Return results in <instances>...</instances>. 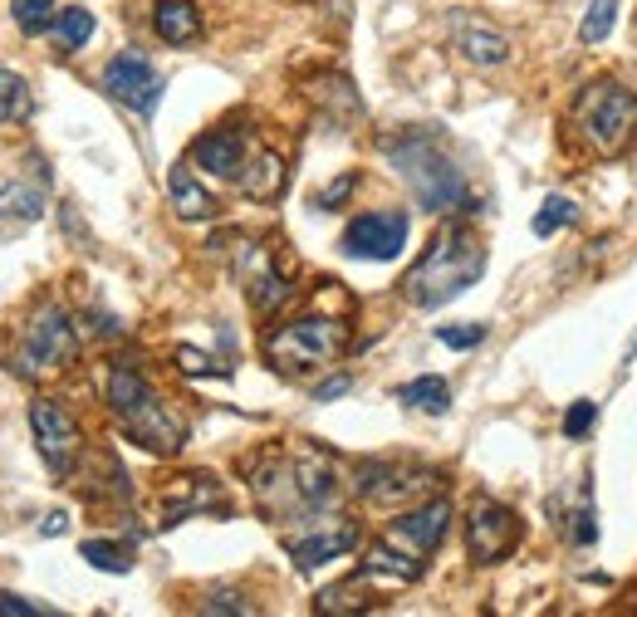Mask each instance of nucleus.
<instances>
[{"instance_id":"1","label":"nucleus","mask_w":637,"mask_h":617,"mask_svg":"<svg viewBox=\"0 0 637 617\" xmlns=\"http://www.w3.org/2000/svg\"><path fill=\"white\" fill-rule=\"evenodd\" d=\"M245 471H251V490L261 515L275 525H300L339 500V466L318 447H310V441L265 451Z\"/></svg>"},{"instance_id":"2","label":"nucleus","mask_w":637,"mask_h":617,"mask_svg":"<svg viewBox=\"0 0 637 617\" xmlns=\"http://www.w3.org/2000/svg\"><path fill=\"white\" fill-rule=\"evenodd\" d=\"M481 275H486L481 236H476L471 226H461V221H451V226H441L432 236L422 261L402 275L398 290H402V300L416 308H441L447 300H457L461 290H471Z\"/></svg>"},{"instance_id":"3","label":"nucleus","mask_w":637,"mask_h":617,"mask_svg":"<svg viewBox=\"0 0 637 617\" xmlns=\"http://www.w3.org/2000/svg\"><path fill=\"white\" fill-rule=\"evenodd\" d=\"M383 157L398 167V177L408 182V192L416 196L422 212H457L461 196H465V172L461 163L447 153L437 128H402V133H388L383 143Z\"/></svg>"},{"instance_id":"4","label":"nucleus","mask_w":637,"mask_h":617,"mask_svg":"<svg viewBox=\"0 0 637 617\" xmlns=\"http://www.w3.org/2000/svg\"><path fill=\"white\" fill-rule=\"evenodd\" d=\"M343 349H349V324L343 319L300 314L265 339V363L280 378H310V373H324L329 363H339Z\"/></svg>"},{"instance_id":"5","label":"nucleus","mask_w":637,"mask_h":617,"mask_svg":"<svg viewBox=\"0 0 637 617\" xmlns=\"http://www.w3.org/2000/svg\"><path fill=\"white\" fill-rule=\"evenodd\" d=\"M574 128L588 153L598 157H618L637 143V94L618 79H598L588 84L574 104Z\"/></svg>"},{"instance_id":"6","label":"nucleus","mask_w":637,"mask_h":617,"mask_svg":"<svg viewBox=\"0 0 637 617\" xmlns=\"http://www.w3.org/2000/svg\"><path fill=\"white\" fill-rule=\"evenodd\" d=\"M69 358H74V319L55 300H45L30 314V324L20 329V343H16V353H10V368L35 382V378L59 373Z\"/></svg>"},{"instance_id":"7","label":"nucleus","mask_w":637,"mask_h":617,"mask_svg":"<svg viewBox=\"0 0 637 617\" xmlns=\"http://www.w3.org/2000/svg\"><path fill=\"white\" fill-rule=\"evenodd\" d=\"M231 265H236V280L245 290V300L261 319L280 314V308L290 304V275L275 265V251H270L265 241H241L236 251H231Z\"/></svg>"},{"instance_id":"8","label":"nucleus","mask_w":637,"mask_h":617,"mask_svg":"<svg viewBox=\"0 0 637 617\" xmlns=\"http://www.w3.org/2000/svg\"><path fill=\"white\" fill-rule=\"evenodd\" d=\"M30 431H35V447H40L45 466L55 476H69L84 456V431L79 422L69 417V407L49 402V398H35L30 402Z\"/></svg>"},{"instance_id":"9","label":"nucleus","mask_w":637,"mask_h":617,"mask_svg":"<svg viewBox=\"0 0 637 617\" xmlns=\"http://www.w3.org/2000/svg\"><path fill=\"white\" fill-rule=\"evenodd\" d=\"M514 549H520V515L500 500H481L471 510V520H465V554H471V564L490 569V564L510 559Z\"/></svg>"},{"instance_id":"10","label":"nucleus","mask_w":637,"mask_h":617,"mask_svg":"<svg viewBox=\"0 0 637 617\" xmlns=\"http://www.w3.org/2000/svg\"><path fill=\"white\" fill-rule=\"evenodd\" d=\"M447 525H451V500L437 496V500L416 505V510H408V515H398V520L383 529V545L398 549L402 559L427 564L441 549V539H447Z\"/></svg>"},{"instance_id":"11","label":"nucleus","mask_w":637,"mask_h":617,"mask_svg":"<svg viewBox=\"0 0 637 617\" xmlns=\"http://www.w3.org/2000/svg\"><path fill=\"white\" fill-rule=\"evenodd\" d=\"M104 94L147 118L157 108V98H163V74L147 65V55H138V49H122L104 69Z\"/></svg>"},{"instance_id":"12","label":"nucleus","mask_w":637,"mask_h":617,"mask_svg":"<svg viewBox=\"0 0 637 617\" xmlns=\"http://www.w3.org/2000/svg\"><path fill=\"white\" fill-rule=\"evenodd\" d=\"M408 216L402 212H363L349 221L343 231V255H359V261H398L408 251Z\"/></svg>"},{"instance_id":"13","label":"nucleus","mask_w":637,"mask_h":617,"mask_svg":"<svg viewBox=\"0 0 637 617\" xmlns=\"http://www.w3.org/2000/svg\"><path fill=\"white\" fill-rule=\"evenodd\" d=\"M359 490L373 505H402V500H422L427 490H437V476L422 466H398V461H367L359 466Z\"/></svg>"},{"instance_id":"14","label":"nucleus","mask_w":637,"mask_h":617,"mask_svg":"<svg viewBox=\"0 0 637 617\" xmlns=\"http://www.w3.org/2000/svg\"><path fill=\"white\" fill-rule=\"evenodd\" d=\"M118 422H122V431H128V437L138 441L143 451H153V456H177L182 441H187V427H182V417L171 412V407L157 398V392H147V398L133 407V412H122Z\"/></svg>"},{"instance_id":"15","label":"nucleus","mask_w":637,"mask_h":617,"mask_svg":"<svg viewBox=\"0 0 637 617\" xmlns=\"http://www.w3.org/2000/svg\"><path fill=\"white\" fill-rule=\"evenodd\" d=\"M353 549H359V525L353 520L304 525V535H285V554L300 574H310L329 559H343V554H353Z\"/></svg>"},{"instance_id":"16","label":"nucleus","mask_w":637,"mask_h":617,"mask_svg":"<svg viewBox=\"0 0 637 617\" xmlns=\"http://www.w3.org/2000/svg\"><path fill=\"white\" fill-rule=\"evenodd\" d=\"M447 35H451V49H457L465 65H476V69H496V65H506V59H510V40L496 30V25H486L481 16H471V10H451Z\"/></svg>"},{"instance_id":"17","label":"nucleus","mask_w":637,"mask_h":617,"mask_svg":"<svg viewBox=\"0 0 637 617\" xmlns=\"http://www.w3.org/2000/svg\"><path fill=\"white\" fill-rule=\"evenodd\" d=\"M245 157H251V138H245L241 128H212L192 143V167L212 172V177H226V182L241 177Z\"/></svg>"},{"instance_id":"18","label":"nucleus","mask_w":637,"mask_h":617,"mask_svg":"<svg viewBox=\"0 0 637 617\" xmlns=\"http://www.w3.org/2000/svg\"><path fill=\"white\" fill-rule=\"evenodd\" d=\"M202 510H231L226 496H220L216 476H177L167 480L163 490V525H182L187 515H202Z\"/></svg>"},{"instance_id":"19","label":"nucleus","mask_w":637,"mask_h":617,"mask_svg":"<svg viewBox=\"0 0 637 617\" xmlns=\"http://www.w3.org/2000/svg\"><path fill=\"white\" fill-rule=\"evenodd\" d=\"M422 569H427V564L402 559V554L388 549L383 539H378V545L363 554V564H359V574H363L373 588H383V594H388V588H408V584H416V578H422Z\"/></svg>"},{"instance_id":"20","label":"nucleus","mask_w":637,"mask_h":617,"mask_svg":"<svg viewBox=\"0 0 637 617\" xmlns=\"http://www.w3.org/2000/svg\"><path fill=\"white\" fill-rule=\"evenodd\" d=\"M236 182L251 202H280V192H285V157L265 153V147H251V157H245Z\"/></svg>"},{"instance_id":"21","label":"nucleus","mask_w":637,"mask_h":617,"mask_svg":"<svg viewBox=\"0 0 637 617\" xmlns=\"http://www.w3.org/2000/svg\"><path fill=\"white\" fill-rule=\"evenodd\" d=\"M167 196H171V212H177L182 221H212L220 212L216 196L196 182L192 163H177V167L167 172Z\"/></svg>"},{"instance_id":"22","label":"nucleus","mask_w":637,"mask_h":617,"mask_svg":"<svg viewBox=\"0 0 637 617\" xmlns=\"http://www.w3.org/2000/svg\"><path fill=\"white\" fill-rule=\"evenodd\" d=\"M153 30L163 45H192L202 35V16L192 0H157L153 6Z\"/></svg>"},{"instance_id":"23","label":"nucleus","mask_w":637,"mask_h":617,"mask_svg":"<svg viewBox=\"0 0 637 617\" xmlns=\"http://www.w3.org/2000/svg\"><path fill=\"white\" fill-rule=\"evenodd\" d=\"M45 187L49 182H6L0 187V221H40L45 216Z\"/></svg>"},{"instance_id":"24","label":"nucleus","mask_w":637,"mask_h":617,"mask_svg":"<svg viewBox=\"0 0 637 617\" xmlns=\"http://www.w3.org/2000/svg\"><path fill=\"white\" fill-rule=\"evenodd\" d=\"M147 378L138 373V368L133 363H114L108 368V388H104V398H108V412L114 417H122V412H133V407H138L143 398H147Z\"/></svg>"},{"instance_id":"25","label":"nucleus","mask_w":637,"mask_h":617,"mask_svg":"<svg viewBox=\"0 0 637 617\" xmlns=\"http://www.w3.org/2000/svg\"><path fill=\"white\" fill-rule=\"evenodd\" d=\"M378 603L373 594V584H367L363 574H353L349 584H334V588H324L314 603V613H367Z\"/></svg>"},{"instance_id":"26","label":"nucleus","mask_w":637,"mask_h":617,"mask_svg":"<svg viewBox=\"0 0 637 617\" xmlns=\"http://www.w3.org/2000/svg\"><path fill=\"white\" fill-rule=\"evenodd\" d=\"M398 402H408L416 407V412H427V417H441L451 407V388H447V378H412L408 388H398Z\"/></svg>"},{"instance_id":"27","label":"nucleus","mask_w":637,"mask_h":617,"mask_svg":"<svg viewBox=\"0 0 637 617\" xmlns=\"http://www.w3.org/2000/svg\"><path fill=\"white\" fill-rule=\"evenodd\" d=\"M30 108H35L30 84H24L16 69H0V128L24 123V118H30Z\"/></svg>"},{"instance_id":"28","label":"nucleus","mask_w":637,"mask_h":617,"mask_svg":"<svg viewBox=\"0 0 637 617\" xmlns=\"http://www.w3.org/2000/svg\"><path fill=\"white\" fill-rule=\"evenodd\" d=\"M94 35V16L84 6H69V10H59L55 16V45H59V55H74L84 40Z\"/></svg>"},{"instance_id":"29","label":"nucleus","mask_w":637,"mask_h":617,"mask_svg":"<svg viewBox=\"0 0 637 617\" xmlns=\"http://www.w3.org/2000/svg\"><path fill=\"white\" fill-rule=\"evenodd\" d=\"M84 559L104 574H128L133 569V549L128 545H114V539H84Z\"/></svg>"},{"instance_id":"30","label":"nucleus","mask_w":637,"mask_h":617,"mask_svg":"<svg viewBox=\"0 0 637 617\" xmlns=\"http://www.w3.org/2000/svg\"><path fill=\"white\" fill-rule=\"evenodd\" d=\"M10 16H16L20 35H45L55 30V0H10Z\"/></svg>"},{"instance_id":"31","label":"nucleus","mask_w":637,"mask_h":617,"mask_svg":"<svg viewBox=\"0 0 637 617\" xmlns=\"http://www.w3.org/2000/svg\"><path fill=\"white\" fill-rule=\"evenodd\" d=\"M574 221H579V206H574L569 196H549V202L539 206V216H535V236H555V231L574 226Z\"/></svg>"},{"instance_id":"32","label":"nucleus","mask_w":637,"mask_h":617,"mask_svg":"<svg viewBox=\"0 0 637 617\" xmlns=\"http://www.w3.org/2000/svg\"><path fill=\"white\" fill-rule=\"evenodd\" d=\"M618 6H623V0H594V6H588V16H584V25H579V40L584 45L608 40L612 20H618Z\"/></svg>"},{"instance_id":"33","label":"nucleus","mask_w":637,"mask_h":617,"mask_svg":"<svg viewBox=\"0 0 637 617\" xmlns=\"http://www.w3.org/2000/svg\"><path fill=\"white\" fill-rule=\"evenodd\" d=\"M569 539L574 545H594L598 539V520H594V496H588V486H584V500H579V510L569 515Z\"/></svg>"},{"instance_id":"34","label":"nucleus","mask_w":637,"mask_h":617,"mask_svg":"<svg viewBox=\"0 0 637 617\" xmlns=\"http://www.w3.org/2000/svg\"><path fill=\"white\" fill-rule=\"evenodd\" d=\"M353 187H359V177H353V172H343V177H334L324 192L314 196V206H318V212H339V206L353 196Z\"/></svg>"},{"instance_id":"35","label":"nucleus","mask_w":637,"mask_h":617,"mask_svg":"<svg viewBox=\"0 0 637 617\" xmlns=\"http://www.w3.org/2000/svg\"><path fill=\"white\" fill-rule=\"evenodd\" d=\"M437 339L447 349H476L486 339V324H447V329H437Z\"/></svg>"},{"instance_id":"36","label":"nucleus","mask_w":637,"mask_h":617,"mask_svg":"<svg viewBox=\"0 0 637 617\" xmlns=\"http://www.w3.org/2000/svg\"><path fill=\"white\" fill-rule=\"evenodd\" d=\"M594 417H598V407L594 402H574L569 412H564V437H588V427H594Z\"/></svg>"},{"instance_id":"37","label":"nucleus","mask_w":637,"mask_h":617,"mask_svg":"<svg viewBox=\"0 0 637 617\" xmlns=\"http://www.w3.org/2000/svg\"><path fill=\"white\" fill-rule=\"evenodd\" d=\"M0 617H49V608L30 598H16V594H0Z\"/></svg>"},{"instance_id":"38","label":"nucleus","mask_w":637,"mask_h":617,"mask_svg":"<svg viewBox=\"0 0 637 617\" xmlns=\"http://www.w3.org/2000/svg\"><path fill=\"white\" fill-rule=\"evenodd\" d=\"M177 363H182V373H192V378H206V373H226V368H216L206 353H196V349H177Z\"/></svg>"},{"instance_id":"39","label":"nucleus","mask_w":637,"mask_h":617,"mask_svg":"<svg viewBox=\"0 0 637 617\" xmlns=\"http://www.w3.org/2000/svg\"><path fill=\"white\" fill-rule=\"evenodd\" d=\"M202 613H241V617H245V613H255V608H251V603H245L241 594H212V598L202 603Z\"/></svg>"},{"instance_id":"40","label":"nucleus","mask_w":637,"mask_h":617,"mask_svg":"<svg viewBox=\"0 0 637 617\" xmlns=\"http://www.w3.org/2000/svg\"><path fill=\"white\" fill-rule=\"evenodd\" d=\"M353 388V378L349 373H339V378H329V382H318L314 388V402H329V398H343V392Z\"/></svg>"},{"instance_id":"41","label":"nucleus","mask_w":637,"mask_h":617,"mask_svg":"<svg viewBox=\"0 0 637 617\" xmlns=\"http://www.w3.org/2000/svg\"><path fill=\"white\" fill-rule=\"evenodd\" d=\"M65 529H69V515H59V510H55V515H45L40 535H45V539H55V535H65Z\"/></svg>"},{"instance_id":"42","label":"nucleus","mask_w":637,"mask_h":617,"mask_svg":"<svg viewBox=\"0 0 637 617\" xmlns=\"http://www.w3.org/2000/svg\"><path fill=\"white\" fill-rule=\"evenodd\" d=\"M633 353H637V339H633Z\"/></svg>"}]
</instances>
